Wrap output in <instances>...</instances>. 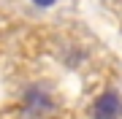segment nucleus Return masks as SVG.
<instances>
[{
  "label": "nucleus",
  "instance_id": "nucleus-1",
  "mask_svg": "<svg viewBox=\"0 0 122 119\" xmlns=\"http://www.w3.org/2000/svg\"><path fill=\"white\" fill-rule=\"evenodd\" d=\"M122 116V97L114 89H106L92 103V119H119Z\"/></svg>",
  "mask_w": 122,
  "mask_h": 119
},
{
  "label": "nucleus",
  "instance_id": "nucleus-2",
  "mask_svg": "<svg viewBox=\"0 0 122 119\" xmlns=\"http://www.w3.org/2000/svg\"><path fill=\"white\" fill-rule=\"evenodd\" d=\"M25 108H27V114H33V116H38V114H46V111H52V97H49L44 89H27V95H25Z\"/></svg>",
  "mask_w": 122,
  "mask_h": 119
},
{
  "label": "nucleus",
  "instance_id": "nucleus-3",
  "mask_svg": "<svg viewBox=\"0 0 122 119\" xmlns=\"http://www.w3.org/2000/svg\"><path fill=\"white\" fill-rule=\"evenodd\" d=\"M57 0H33V5H38V8H49V5H54Z\"/></svg>",
  "mask_w": 122,
  "mask_h": 119
}]
</instances>
